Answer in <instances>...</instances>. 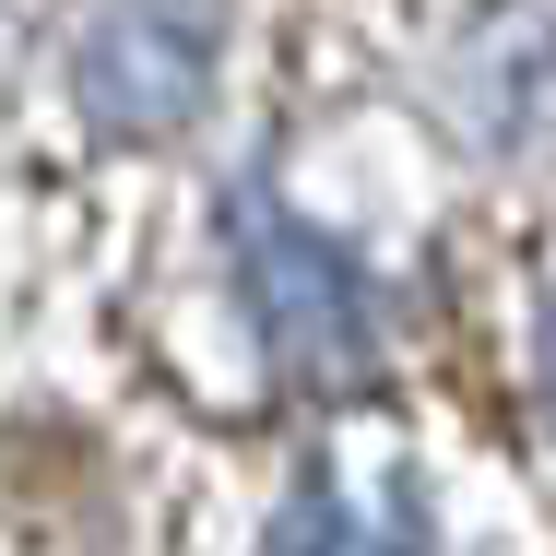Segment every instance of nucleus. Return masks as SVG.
<instances>
[{
  "label": "nucleus",
  "instance_id": "1",
  "mask_svg": "<svg viewBox=\"0 0 556 556\" xmlns=\"http://www.w3.org/2000/svg\"><path fill=\"white\" fill-rule=\"evenodd\" d=\"M225 249H237V285L261 308V343L296 367V379H355L367 343H379V296L355 273V249H332L308 214H285L273 190H237L225 202Z\"/></svg>",
  "mask_w": 556,
  "mask_h": 556
},
{
  "label": "nucleus",
  "instance_id": "2",
  "mask_svg": "<svg viewBox=\"0 0 556 556\" xmlns=\"http://www.w3.org/2000/svg\"><path fill=\"white\" fill-rule=\"evenodd\" d=\"M84 108L118 142H154L202 108V72H214V0H108L84 24Z\"/></svg>",
  "mask_w": 556,
  "mask_h": 556
},
{
  "label": "nucleus",
  "instance_id": "3",
  "mask_svg": "<svg viewBox=\"0 0 556 556\" xmlns=\"http://www.w3.org/2000/svg\"><path fill=\"white\" fill-rule=\"evenodd\" d=\"M261 556H427V485L403 462H320L273 509Z\"/></svg>",
  "mask_w": 556,
  "mask_h": 556
}]
</instances>
